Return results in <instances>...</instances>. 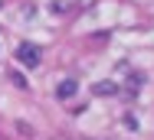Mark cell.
I'll list each match as a JSON object with an SVG mask.
<instances>
[{
	"mask_svg": "<svg viewBox=\"0 0 154 140\" xmlns=\"http://www.w3.org/2000/svg\"><path fill=\"white\" fill-rule=\"evenodd\" d=\"M75 91H79V82H75V78H66V82L56 88V98H62V101H66V98H72Z\"/></svg>",
	"mask_w": 154,
	"mask_h": 140,
	"instance_id": "2",
	"label": "cell"
},
{
	"mask_svg": "<svg viewBox=\"0 0 154 140\" xmlns=\"http://www.w3.org/2000/svg\"><path fill=\"white\" fill-rule=\"evenodd\" d=\"M118 91V85H112V82H102V85H95V95H115Z\"/></svg>",
	"mask_w": 154,
	"mask_h": 140,
	"instance_id": "3",
	"label": "cell"
},
{
	"mask_svg": "<svg viewBox=\"0 0 154 140\" xmlns=\"http://www.w3.org/2000/svg\"><path fill=\"white\" fill-rule=\"evenodd\" d=\"M10 82L17 85V88H26V78H23V75H20V72H13V75H10Z\"/></svg>",
	"mask_w": 154,
	"mask_h": 140,
	"instance_id": "5",
	"label": "cell"
},
{
	"mask_svg": "<svg viewBox=\"0 0 154 140\" xmlns=\"http://www.w3.org/2000/svg\"><path fill=\"white\" fill-rule=\"evenodd\" d=\"M17 130H20L23 137H33V127H30V124H23V121H17Z\"/></svg>",
	"mask_w": 154,
	"mask_h": 140,
	"instance_id": "4",
	"label": "cell"
},
{
	"mask_svg": "<svg viewBox=\"0 0 154 140\" xmlns=\"http://www.w3.org/2000/svg\"><path fill=\"white\" fill-rule=\"evenodd\" d=\"M69 140H89V137H69Z\"/></svg>",
	"mask_w": 154,
	"mask_h": 140,
	"instance_id": "6",
	"label": "cell"
},
{
	"mask_svg": "<svg viewBox=\"0 0 154 140\" xmlns=\"http://www.w3.org/2000/svg\"><path fill=\"white\" fill-rule=\"evenodd\" d=\"M17 59H20L26 69H36V65H39V46H33V42H23V46L17 49Z\"/></svg>",
	"mask_w": 154,
	"mask_h": 140,
	"instance_id": "1",
	"label": "cell"
}]
</instances>
